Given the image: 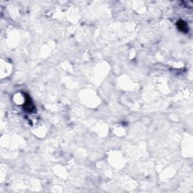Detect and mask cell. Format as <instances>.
Masks as SVG:
<instances>
[{
  "mask_svg": "<svg viewBox=\"0 0 193 193\" xmlns=\"http://www.w3.org/2000/svg\"><path fill=\"white\" fill-rule=\"evenodd\" d=\"M23 109L28 112H32L34 110V105L32 103V100L28 95L26 96V100H25V103L23 104Z\"/></svg>",
  "mask_w": 193,
  "mask_h": 193,
  "instance_id": "1",
  "label": "cell"
},
{
  "mask_svg": "<svg viewBox=\"0 0 193 193\" xmlns=\"http://www.w3.org/2000/svg\"><path fill=\"white\" fill-rule=\"evenodd\" d=\"M177 27L178 29L180 30V31L182 32H184V33H186L188 31V28H187V25L185 22H183V21H180L177 22Z\"/></svg>",
  "mask_w": 193,
  "mask_h": 193,
  "instance_id": "2",
  "label": "cell"
}]
</instances>
